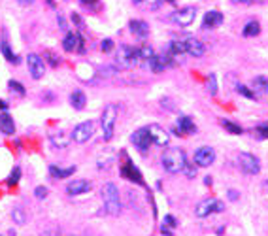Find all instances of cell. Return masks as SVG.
Segmentation results:
<instances>
[{"label":"cell","instance_id":"30","mask_svg":"<svg viewBox=\"0 0 268 236\" xmlns=\"http://www.w3.org/2000/svg\"><path fill=\"white\" fill-rule=\"evenodd\" d=\"M19 178H21V168H19V166H15V168H13V172H11V174H9V178H8V186H17Z\"/></svg>","mask_w":268,"mask_h":236},{"label":"cell","instance_id":"8","mask_svg":"<svg viewBox=\"0 0 268 236\" xmlns=\"http://www.w3.org/2000/svg\"><path fill=\"white\" fill-rule=\"evenodd\" d=\"M130 140H132V144H134V148L142 153H146L147 150H149V146L153 144L151 136H149V130H147V126H142V128H138V130H134V134L130 136Z\"/></svg>","mask_w":268,"mask_h":236},{"label":"cell","instance_id":"2","mask_svg":"<svg viewBox=\"0 0 268 236\" xmlns=\"http://www.w3.org/2000/svg\"><path fill=\"white\" fill-rule=\"evenodd\" d=\"M102 200L104 208L110 216H119L121 212V198H119V189L113 184H106L102 187Z\"/></svg>","mask_w":268,"mask_h":236},{"label":"cell","instance_id":"27","mask_svg":"<svg viewBox=\"0 0 268 236\" xmlns=\"http://www.w3.org/2000/svg\"><path fill=\"white\" fill-rule=\"evenodd\" d=\"M221 125L225 126L231 134H242V126L236 125V123H233V121H227V119H223V123H221Z\"/></svg>","mask_w":268,"mask_h":236},{"label":"cell","instance_id":"6","mask_svg":"<svg viewBox=\"0 0 268 236\" xmlns=\"http://www.w3.org/2000/svg\"><path fill=\"white\" fill-rule=\"evenodd\" d=\"M223 210H225V204L221 202V200H217V198H206V200L199 202V206H197V216L199 218H208L212 214H219V212Z\"/></svg>","mask_w":268,"mask_h":236},{"label":"cell","instance_id":"7","mask_svg":"<svg viewBox=\"0 0 268 236\" xmlns=\"http://www.w3.org/2000/svg\"><path fill=\"white\" fill-rule=\"evenodd\" d=\"M238 162H240V168H242L246 174H250V176L259 174L261 162L255 155H251V153H240V155H238Z\"/></svg>","mask_w":268,"mask_h":236},{"label":"cell","instance_id":"10","mask_svg":"<svg viewBox=\"0 0 268 236\" xmlns=\"http://www.w3.org/2000/svg\"><path fill=\"white\" fill-rule=\"evenodd\" d=\"M214 160H216V152H214L212 148H208V146L199 148L197 153H195V162H197L199 166H204V168H206V166H212Z\"/></svg>","mask_w":268,"mask_h":236},{"label":"cell","instance_id":"5","mask_svg":"<svg viewBox=\"0 0 268 236\" xmlns=\"http://www.w3.org/2000/svg\"><path fill=\"white\" fill-rule=\"evenodd\" d=\"M95 123L93 121H83V123H79V125L74 126V132H72V140L78 144H85L89 142L93 134H95Z\"/></svg>","mask_w":268,"mask_h":236},{"label":"cell","instance_id":"44","mask_svg":"<svg viewBox=\"0 0 268 236\" xmlns=\"http://www.w3.org/2000/svg\"><path fill=\"white\" fill-rule=\"evenodd\" d=\"M47 4H49L51 8H55V0H47Z\"/></svg>","mask_w":268,"mask_h":236},{"label":"cell","instance_id":"14","mask_svg":"<svg viewBox=\"0 0 268 236\" xmlns=\"http://www.w3.org/2000/svg\"><path fill=\"white\" fill-rule=\"evenodd\" d=\"M183 46H185V53H189L191 57H202L204 55V44L197 38H185Z\"/></svg>","mask_w":268,"mask_h":236},{"label":"cell","instance_id":"28","mask_svg":"<svg viewBox=\"0 0 268 236\" xmlns=\"http://www.w3.org/2000/svg\"><path fill=\"white\" fill-rule=\"evenodd\" d=\"M253 87L255 89H261V91H265V93H268V78L265 76H259L253 80Z\"/></svg>","mask_w":268,"mask_h":236},{"label":"cell","instance_id":"39","mask_svg":"<svg viewBox=\"0 0 268 236\" xmlns=\"http://www.w3.org/2000/svg\"><path fill=\"white\" fill-rule=\"evenodd\" d=\"M81 4H85V6H91V8H93V6L98 4V0H81Z\"/></svg>","mask_w":268,"mask_h":236},{"label":"cell","instance_id":"35","mask_svg":"<svg viewBox=\"0 0 268 236\" xmlns=\"http://www.w3.org/2000/svg\"><path fill=\"white\" fill-rule=\"evenodd\" d=\"M34 194H36V198H40V200H43V198L47 196V187H43V186L36 187V189H34Z\"/></svg>","mask_w":268,"mask_h":236},{"label":"cell","instance_id":"22","mask_svg":"<svg viewBox=\"0 0 268 236\" xmlns=\"http://www.w3.org/2000/svg\"><path fill=\"white\" fill-rule=\"evenodd\" d=\"M70 104H72V108H76V110H83L87 104L85 94L81 93V91H74V93L70 94Z\"/></svg>","mask_w":268,"mask_h":236},{"label":"cell","instance_id":"34","mask_svg":"<svg viewBox=\"0 0 268 236\" xmlns=\"http://www.w3.org/2000/svg\"><path fill=\"white\" fill-rule=\"evenodd\" d=\"M100 50L104 51V53H110V51L113 50V42L110 40V38H106V40H102L100 42Z\"/></svg>","mask_w":268,"mask_h":236},{"label":"cell","instance_id":"9","mask_svg":"<svg viewBox=\"0 0 268 236\" xmlns=\"http://www.w3.org/2000/svg\"><path fill=\"white\" fill-rule=\"evenodd\" d=\"M26 64H28V72H30V76L34 78V80H40L43 78L45 74V62L40 55H36V53H30L28 57H26Z\"/></svg>","mask_w":268,"mask_h":236},{"label":"cell","instance_id":"41","mask_svg":"<svg viewBox=\"0 0 268 236\" xmlns=\"http://www.w3.org/2000/svg\"><path fill=\"white\" fill-rule=\"evenodd\" d=\"M17 2L21 4V6H30V4H32L34 0H17Z\"/></svg>","mask_w":268,"mask_h":236},{"label":"cell","instance_id":"32","mask_svg":"<svg viewBox=\"0 0 268 236\" xmlns=\"http://www.w3.org/2000/svg\"><path fill=\"white\" fill-rule=\"evenodd\" d=\"M236 91H238L240 94H244L246 98H255V93L250 91V87H246V85H238V87H236Z\"/></svg>","mask_w":268,"mask_h":236},{"label":"cell","instance_id":"26","mask_svg":"<svg viewBox=\"0 0 268 236\" xmlns=\"http://www.w3.org/2000/svg\"><path fill=\"white\" fill-rule=\"evenodd\" d=\"M11 218H13V221H15L17 225H23V223L26 221L25 212H23V208H19V206H15V208L11 210Z\"/></svg>","mask_w":268,"mask_h":236},{"label":"cell","instance_id":"13","mask_svg":"<svg viewBox=\"0 0 268 236\" xmlns=\"http://www.w3.org/2000/svg\"><path fill=\"white\" fill-rule=\"evenodd\" d=\"M62 48H64V51H68V53L83 51V38L76 32H68L64 36V40H62Z\"/></svg>","mask_w":268,"mask_h":236},{"label":"cell","instance_id":"31","mask_svg":"<svg viewBox=\"0 0 268 236\" xmlns=\"http://www.w3.org/2000/svg\"><path fill=\"white\" fill-rule=\"evenodd\" d=\"M208 91H210V94H216V93H217V80H216V74H210V76H208Z\"/></svg>","mask_w":268,"mask_h":236},{"label":"cell","instance_id":"29","mask_svg":"<svg viewBox=\"0 0 268 236\" xmlns=\"http://www.w3.org/2000/svg\"><path fill=\"white\" fill-rule=\"evenodd\" d=\"M0 50H2V53H4V57H6L8 62H15V64H17V57L13 55V51L9 50L8 44H2V46H0Z\"/></svg>","mask_w":268,"mask_h":236},{"label":"cell","instance_id":"40","mask_svg":"<svg viewBox=\"0 0 268 236\" xmlns=\"http://www.w3.org/2000/svg\"><path fill=\"white\" fill-rule=\"evenodd\" d=\"M259 134L268 138V126H259Z\"/></svg>","mask_w":268,"mask_h":236},{"label":"cell","instance_id":"36","mask_svg":"<svg viewBox=\"0 0 268 236\" xmlns=\"http://www.w3.org/2000/svg\"><path fill=\"white\" fill-rule=\"evenodd\" d=\"M183 172L187 174L189 178H193V176H197V168L195 166H191V164H185V168H183Z\"/></svg>","mask_w":268,"mask_h":236},{"label":"cell","instance_id":"37","mask_svg":"<svg viewBox=\"0 0 268 236\" xmlns=\"http://www.w3.org/2000/svg\"><path fill=\"white\" fill-rule=\"evenodd\" d=\"M163 227L174 228V227H176V220H174L172 216H166V218H165V225H163Z\"/></svg>","mask_w":268,"mask_h":236},{"label":"cell","instance_id":"24","mask_svg":"<svg viewBox=\"0 0 268 236\" xmlns=\"http://www.w3.org/2000/svg\"><path fill=\"white\" fill-rule=\"evenodd\" d=\"M259 32H261V25L257 23V21H250V23H246V26H244V30H242V34L246 36V38L257 36Z\"/></svg>","mask_w":268,"mask_h":236},{"label":"cell","instance_id":"42","mask_svg":"<svg viewBox=\"0 0 268 236\" xmlns=\"http://www.w3.org/2000/svg\"><path fill=\"white\" fill-rule=\"evenodd\" d=\"M229 198H231V200H236V198H238V193H236V191H229Z\"/></svg>","mask_w":268,"mask_h":236},{"label":"cell","instance_id":"16","mask_svg":"<svg viewBox=\"0 0 268 236\" xmlns=\"http://www.w3.org/2000/svg\"><path fill=\"white\" fill-rule=\"evenodd\" d=\"M121 174L123 178H127L129 182H136L138 186H144V180H142V174L138 172V168L134 166V164H130V162H127L125 166L121 168Z\"/></svg>","mask_w":268,"mask_h":236},{"label":"cell","instance_id":"45","mask_svg":"<svg viewBox=\"0 0 268 236\" xmlns=\"http://www.w3.org/2000/svg\"><path fill=\"white\" fill-rule=\"evenodd\" d=\"M134 4H142V2H146V0H132Z\"/></svg>","mask_w":268,"mask_h":236},{"label":"cell","instance_id":"18","mask_svg":"<svg viewBox=\"0 0 268 236\" xmlns=\"http://www.w3.org/2000/svg\"><path fill=\"white\" fill-rule=\"evenodd\" d=\"M0 132L6 136H11L15 132V123H13V119L9 118L6 112L0 114Z\"/></svg>","mask_w":268,"mask_h":236},{"label":"cell","instance_id":"33","mask_svg":"<svg viewBox=\"0 0 268 236\" xmlns=\"http://www.w3.org/2000/svg\"><path fill=\"white\" fill-rule=\"evenodd\" d=\"M9 89H11V91H15L17 94H21V96L25 94V87L19 84V82H13V80L9 82Z\"/></svg>","mask_w":268,"mask_h":236},{"label":"cell","instance_id":"20","mask_svg":"<svg viewBox=\"0 0 268 236\" xmlns=\"http://www.w3.org/2000/svg\"><path fill=\"white\" fill-rule=\"evenodd\" d=\"M223 23V16L219 12H208L204 16V21H202V26L204 28H216Z\"/></svg>","mask_w":268,"mask_h":236},{"label":"cell","instance_id":"43","mask_svg":"<svg viewBox=\"0 0 268 236\" xmlns=\"http://www.w3.org/2000/svg\"><path fill=\"white\" fill-rule=\"evenodd\" d=\"M0 110H4V112L8 110V102H6V100H0Z\"/></svg>","mask_w":268,"mask_h":236},{"label":"cell","instance_id":"19","mask_svg":"<svg viewBox=\"0 0 268 236\" xmlns=\"http://www.w3.org/2000/svg\"><path fill=\"white\" fill-rule=\"evenodd\" d=\"M130 32L134 34V36H138V38H146L147 34H149V25H147L146 21H140V19H134V21H130Z\"/></svg>","mask_w":268,"mask_h":236},{"label":"cell","instance_id":"11","mask_svg":"<svg viewBox=\"0 0 268 236\" xmlns=\"http://www.w3.org/2000/svg\"><path fill=\"white\" fill-rule=\"evenodd\" d=\"M195 17H197V8L187 6V8H183L174 14V21H176L180 26H189L195 23Z\"/></svg>","mask_w":268,"mask_h":236},{"label":"cell","instance_id":"4","mask_svg":"<svg viewBox=\"0 0 268 236\" xmlns=\"http://www.w3.org/2000/svg\"><path fill=\"white\" fill-rule=\"evenodd\" d=\"M142 59H140L138 50H132L129 46H119V51H117V64L123 68H132L140 64Z\"/></svg>","mask_w":268,"mask_h":236},{"label":"cell","instance_id":"12","mask_svg":"<svg viewBox=\"0 0 268 236\" xmlns=\"http://www.w3.org/2000/svg\"><path fill=\"white\" fill-rule=\"evenodd\" d=\"M147 130H149V136H151V140L157 144V146H161V148H165L170 144V136L166 132L163 126L159 125H149L147 126Z\"/></svg>","mask_w":268,"mask_h":236},{"label":"cell","instance_id":"15","mask_svg":"<svg viewBox=\"0 0 268 236\" xmlns=\"http://www.w3.org/2000/svg\"><path fill=\"white\" fill-rule=\"evenodd\" d=\"M66 191H68V194H72V196L83 194V193H87V191H91V184H89L87 180H74V182H70L68 186H66Z\"/></svg>","mask_w":268,"mask_h":236},{"label":"cell","instance_id":"46","mask_svg":"<svg viewBox=\"0 0 268 236\" xmlns=\"http://www.w3.org/2000/svg\"><path fill=\"white\" fill-rule=\"evenodd\" d=\"M166 2H174V0H166Z\"/></svg>","mask_w":268,"mask_h":236},{"label":"cell","instance_id":"25","mask_svg":"<svg viewBox=\"0 0 268 236\" xmlns=\"http://www.w3.org/2000/svg\"><path fill=\"white\" fill-rule=\"evenodd\" d=\"M138 53H140V59L146 60V62H149V60L155 57V53H153V50H151L149 46H142V48H138Z\"/></svg>","mask_w":268,"mask_h":236},{"label":"cell","instance_id":"17","mask_svg":"<svg viewBox=\"0 0 268 236\" xmlns=\"http://www.w3.org/2000/svg\"><path fill=\"white\" fill-rule=\"evenodd\" d=\"M49 140H51L53 148H59V150H64V148H68V144L72 142V134H66V132H53L49 136Z\"/></svg>","mask_w":268,"mask_h":236},{"label":"cell","instance_id":"38","mask_svg":"<svg viewBox=\"0 0 268 236\" xmlns=\"http://www.w3.org/2000/svg\"><path fill=\"white\" fill-rule=\"evenodd\" d=\"M45 57H49V62H51L53 66H57V64H59V60H57V57H53L51 53H45Z\"/></svg>","mask_w":268,"mask_h":236},{"label":"cell","instance_id":"23","mask_svg":"<svg viewBox=\"0 0 268 236\" xmlns=\"http://www.w3.org/2000/svg\"><path fill=\"white\" fill-rule=\"evenodd\" d=\"M49 172H51L53 178H68V176H72V174L76 172V166L61 168V166H55V164H51V166H49Z\"/></svg>","mask_w":268,"mask_h":236},{"label":"cell","instance_id":"3","mask_svg":"<svg viewBox=\"0 0 268 236\" xmlns=\"http://www.w3.org/2000/svg\"><path fill=\"white\" fill-rule=\"evenodd\" d=\"M115 121H117V108L115 104H108L102 112V132H104V140H112L113 136V128H115Z\"/></svg>","mask_w":268,"mask_h":236},{"label":"cell","instance_id":"1","mask_svg":"<svg viewBox=\"0 0 268 236\" xmlns=\"http://www.w3.org/2000/svg\"><path fill=\"white\" fill-rule=\"evenodd\" d=\"M185 164H187V157H185V153L182 150L172 148V150H166L163 153V166H165L166 172H170V174L183 172Z\"/></svg>","mask_w":268,"mask_h":236},{"label":"cell","instance_id":"21","mask_svg":"<svg viewBox=\"0 0 268 236\" xmlns=\"http://www.w3.org/2000/svg\"><path fill=\"white\" fill-rule=\"evenodd\" d=\"M178 130H180V134H193L197 130V126L189 118H180L178 119Z\"/></svg>","mask_w":268,"mask_h":236}]
</instances>
